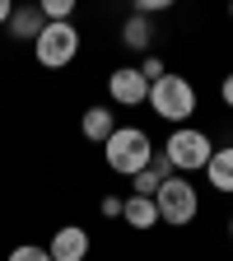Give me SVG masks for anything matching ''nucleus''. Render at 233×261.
Listing matches in <instances>:
<instances>
[{"label":"nucleus","instance_id":"21","mask_svg":"<svg viewBox=\"0 0 233 261\" xmlns=\"http://www.w3.org/2000/svg\"><path fill=\"white\" fill-rule=\"evenodd\" d=\"M228 243H233V215H228Z\"/></svg>","mask_w":233,"mask_h":261},{"label":"nucleus","instance_id":"5","mask_svg":"<svg viewBox=\"0 0 233 261\" xmlns=\"http://www.w3.org/2000/svg\"><path fill=\"white\" fill-rule=\"evenodd\" d=\"M33 56H38L42 70H65L80 56V28L75 23H47L33 42Z\"/></svg>","mask_w":233,"mask_h":261},{"label":"nucleus","instance_id":"8","mask_svg":"<svg viewBox=\"0 0 233 261\" xmlns=\"http://www.w3.org/2000/svg\"><path fill=\"white\" fill-rule=\"evenodd\" d=\"M10 38L14 42H38V33L47 28V19H42V10H38V0L33 5H14V14H10Z\"/></svg>","mask_w":233,"mask_h":261},{"label":"nucleus","instance_id":"20","mask_svg":"<svg viewBox=\"0 0 233 261\" xmlns=\"http://www.w3.org/2000/svg\"><path fill=\"white\" fill-rule=\"evenodd\" d=\"M10 14H14V0H0V28L10 23Z\"/></svg>","mask_w":233,"mask_h":261},{"label":"nucleus","instance_id":"4","mask_svg":"<svg viewBox=\"0 0 233 261\" xmlns=\"http://www.w3.org/2000/svg\"><path fill=\"white\" fill-rule=\"evenodd\" d=\"M154 205H159V224H173V228H187L196 215H201V191L191 187V177L173 173L154 191Z\"/></svg>","mask_w":233,"mask_h":261},{"label":"nucleus","instance_id":"19","mask_svg":"<svg viewBox=\"0 0 233 261\" xmlns=\"http://www.w3.org/2000/svg\"><path fill=\"white\" fill-rule=\"evenodd\" d=\"M219 98H224V108H233V70L224 75V84H219Z\"/></svg>","mask_w":233,"mask_h":261},{"label":"nucleus","instance_id":"12","mask_svg":"<svg viewBox=\"0 0 233 261\" xmlns=\"http://www.w3.org/2000/svg\"><path fill=\"white\" fill-rule=\"evenodd\" d=\"M121 42H126L131 51H145V56H149V42H154V19L131 10V14H126V23H121Z\"/></svg>","mask_w":233,"mask_h":261},{"label":"nucleus","instance_id":"15","mask_svg":"<svg viewBox=\"0 0 233 261\" xmlns=\"http://www.w3.org/2000/svg\"><path fill=\"white\" fill-rule=\"evenodd\" d=\"M10 261H51V252L38 247V243H19V247L10 252Z\"/></svg>","mask_w":233,"mask_h":261},{"label":"nucleus","instance_id":"2","mask_svg":"<svg viewBox=\"0 0 233 261\" xmlns=\"http://www.w3.org/2000/svg\"><path fill=\"white\" fill-rule=\"evenodd\" d=\"M196 103H201V98H196V84L187 75H159L149 84V108L168 126H187L196 117Z\"/></svg>","mask_w":233,"mask_h":261},{"label":"nucleus","instance_id":"14","mask_svg":"<svg viewBox=\"0 0 233 261\" xmlns=\"http://www.w3.org/2000/svg\"><path fill=\"white\" fill-rule=\"evenodd\" d=\"M75 5H80V0H38V10H42L47 23H70L75 19Z\"/></svg>","mask_w":233,"mask_h":261},{"label":"nucleus","instance_id":"17","mask_svg":"<svg viewBox=\"0 0 233 261\" xmlns=\"http://www.w3.org/2000/svg\"><path fill=\"white\" fill-rule=\"evenodd\" d=\"M140 75H145L149 84H154L159 75H168V70H163V56H145V65H140Z\"/></svg>","mask_w":233,"mask_h":261},{"label":"nucleus","instance_id":"22","mask_svg":"<svg viewBox=\"0 0 233 261\" xmlns=\"http://www.w3.org/2000/svg\"><path fill=\"white\" fill-rule=\"evenodd\" d=\"M228 19H233V0H228Z\"/></svg>","mask_w":233,"mask_h":261},{"label":"nucleus","instance_id":"3","mask_svg":"<svg viewBox=\"0 0 233 261\" xmlns=\"http://www.w3.org/2000/svg\"><path fill=\"white\" fill-rule=\"evenodd\" d=\"M210 154H215V140L205 136L201 126H173V136L163 140V159H168L173 173H182V177L205 173Z\"/></svg>","mask_w":233,"mask_h":261},{"label":"nucleus","instance_id":"11","mask_svg":"<svg viewBox=\"0 0 233 261\" xmlns=\"http://www.w3.org/2000/svg\"><path fill=\"white\" fill-rule=\"evenodd\" d=\"M80 130H84V140H93V145H103L112 130H117V112L112 108H84V117H80Z\"/></svg>","mask_w":233,"mask_h":261},{"label":"nucleus","instance_id":"16","mask_svg":"<svg viewBox=\"0 0 233 261\" xmlns=\"http://www.w3.org/2000/svg\"><path fill=\"white\" fill-rule=\"evenodd\" d=\"M131 5H136V14H149V19H154V14H163V10H173L177 0H131Z\"/></svg>","mask_w":233,"mask_h":261},{"label":"nucleus","instance_id":"10","mask_svg":"<svg viewBox=\"0 0 233 261\" xmlns=\"http://www.w3.org/2000/svg\"><path fill=\"white\" fill-rule=\"evenodd\" d=\"M121 219L136 228V233L154 228V224H159V205H154V196H136V191H131V196H126V205H121Z\"/></svg>","mask_w":233,"mask_h":261},{"label":"nucleus","instance_id":"1","mask_svg":"<svg viewBox=\"0 0 233 261\" xmlns=\"http://www.w3.org/2000/svg\"><path fill=\"white\" fill-rule=\"evenodd\" d=\"M103 159H108V168H112V173L136 177L140 168H149V159H154V140H149V130H140V126H117L112 136L103 140Z\"/></svg>","mask_w":233,"mask_h":261},{"label":"nucleus","instance_id":"7","mask_svg":"<svg viewBox=\"0 0 233 261\" xmlns=\"http://www.w3.org/2000/svg\"><path fill=\"white\" fill-rule=\"evenodd\" d=\"M47 252H51V261H84L89 256V233L80 224H61L47 243Z\"/></svg>","mask_w":233,"mask_h":261},{"label":"nucleus","instance_id":"9","mask_svg":"<svg viewBox=\"0 0 233 261\" xmlns=\"http://www.w3.org/2000/svg\"><path fill=\"white\" fill-rule=\"evenodd\" d=\"M173 177V163L163 159V149H154V159H149V168H140L136 177H131V187H136V196H154L163 182Z\"/></svg>","mask_w":233,"mask_h":261},{"label":"nucleus","instance_id":"6","mask_svg":"<svg viewBox=\"0 0 233 261\" xmlns=\"http://www.w3.org/2000/svg\"><path fill=\"white\" fill-rule=\"evenodd\" d=\"M108 93L117 108H140V103H149V80L140 75V65H117L108 75Z\"/></svg>","mask_w":233,"mask_h":261},{"label":"nucleus","instance_id":"18","mask_svg":"<svg viewBox=\"0 0 233 261\" xmlns=\"http://www.w3.org/2000/svg\"><path fill=\"white\" fill-rule=\"evenodd\" d=\"M121 205H126L121 196H103V205H98V210H103L108 219H121Z\"/></svg>","mask_w":233,"mask_h":261},{"label":"nucleus","instance_id":"13","mask_svg":"<svg viewBox=\"0 0 233 261\" xmlns=\"http://www.w3.org/2000/svg\"><path fill=\"white\" fill-rule=\"evenodd\" d=\"M205 177H210V187H215L219 196H233V145H224V149L210 154Z\"/></svg>","mask_w":233,"mask_h":261}]
</instances>
